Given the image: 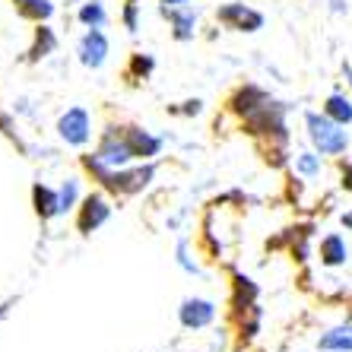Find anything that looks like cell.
<instances>
[{
	"instance_id": "obj_23",
	"label": "cell",
	"mask_w": 352,
	"mask_h": 352,
	"mask_svg": "<svg viewBox=\"0 0 352 352\" xmlns=\"http://www.w3.org/2000/svg\"><path fill=\"white\" fill-rule=\"evenodd\" d=\"M124 25H127L131 32H137V3H127V7H124Z\"/></svg>"
},
{
	"instance_id": "obj_18",
	"label": "cell",
	"mask_w": 352,
	"mask_h": 352,
	"mask_svg": "<svg viewBox=\"0 0 352 352\" xmlns=\"http://www.w3.org/2000/svg\"><path fill=\"white\" fill-rule=\"evenodd\" d=\"M324 115H330L336 124H352V102L343 96H330L327 98V105H324Z\"/></svg>"
},
{
	"instance_id": "obj_16",
	"label": "cell",
	"mask_w": 352,
	"mask_h": 352,
	"mask_svg": "<svg viewBox=\"0 0 352 352\" xmlns=\"http://www.w3.org/2000/svg\"><path fill=\"white\" fill-rule=\"evenodd\" d=\"M254 298H257V286L248 276L235 273V295H232V305H235L238 311H248V308H254Z\"/></svg>"
},
{
	"instance_id": "obj_22",
	"label": "cell",
	"mask_w": 352,
	"mask_h": 352,
	"mask_svg": "<svg viewBox=\"0 0 352 352\" xmlns=\"http://www.w3.org/2000/svg\"><path fill=\"white\" fill-rule=\"evenodd\" d=\"M153 58L149 54H133V64H131V74L133 76H146V74H153Z\"/></svg>"
},
{
	"instance_id": "obj_26",
	"label": "cell",
	"mask_w": 352,
	"mask_h": 352,
	"mask_svg": "<svg viewBox=\"0 0 352 352\" xmlns=\"http://www.w3.org/2000/svg\"><path fill=\"white\" fill-rule=\"evenodd\" d=\"M181 111H184V115H197V111H200V102H184V108H181Z\"/></svg>"
},
{
	"instance_id": "obj_13",
	"label": "cell",
	"mask_w": 352,
	"mask_h": 352,
	"mask_svg": "<svg viewBox=\"0 0 352 352\" xmlns=\"http://www.w3.org/2000/svg\"><path fill=\"white\" fill-rule=\"evenodd\" d=\"M13 7L23 19H32V23H45L54 13V3L51 0H13Z\"/></svg>"
},
{
	"instance_id": "obj_5",
	"label": "cell",
	"mask_w": 352,
	"mask_h": 352,
	"mask_svg": "<svg viewBox=\"0 0 352 352\" xmlns=\"http://www.w3.org/2000/svg\"><path fill=\"white\" fill-rule=\"evenodd\" d=\"M58 133H60V140L70 143V146H82V143L89 140V133H92V124H89L86 108H70L67 115H60Z\"/></svg>"
},
{
	"instance_id": "obj_24",
	"label": "cell",
	"mask_w": 352,
	"mask_h": 352,
	"mask_svg": "<svg viewBox=\"0 0 352 352\" xmlns=\"http://www.w3.org/2000/svg\"><path fill=\"white\" fill-rule=\"evenodd\" d=\"M178 263H181V267H184L188 273H197V267L188 261V241H181V245H178Z\"/></svg>"
},
{
	"instance_id": "obj_10",
	"label": "cell",
	"mask_w": 352,
	"mask_h": 352,
	"mask_svg": "<svg viewBox=\"0 0 352 352\" xmlns=\"http://www.w3.org/2000/svg\"><path fill=\"white\" fill-rule=\"evenodd\" d=\"M32 204H35V213L38 219H54L60 213V197L58 190L45 188V184H35L32 188Z\"/></svg>"
},
{
	"instance_id": "obj_7",
	"label": "cell",
	"mask_w": 352,
	"mask_h": 352,
	"mask_svg": "<svg viewBox=\"0 0 352 352\" xmlns=\"http://www.w3.org/2000/svg\"><path fill=\"white\" fill-rule=\"evenodd\" d=\"M178 318L188 330H200L206 324H213L216 318V305L210 298H184L178 308Z\"/></svg>"
},
{
	"instance_id": "obj_14",
	"label": "cell",
	"mask_w": 352,
	"mask_h": 352,
	"mask_svg": "<svg viewBox=\"0 0 352 352\" xmlns=\"http://www.w3.org/2000/svg\"><path fill=\"white\" fill-rule=\"evenodd\" d=\"M320 349L327 352H352V327H333L318 340Z\"/></svg>"
},
{
	"instance_id": "obj_6",
	"label": "cell",
	"mask_w": 352,
	"mask_h": 352,
	"mask_svg": "<svg viewBox=\"0 0 352 352\" xmlns=\"http://www.w3.org/2000/svg\"><path fill=\"white\" fill-rule=\"evenodd\" d=\"M76 54H80V64L89 67V70H98L108 58V38L102 35V29H89V32L80 38L76 45Z\"/></svg>"
},
{
	"instance_id": "obj_15",
	"label": "cell",
	"mask_w": 352,
	"mask_h": 352,
	"mask_svg": "<svg viewBox=\"0 0 352 352\" xmlns=\"http://www.w3.org/2000/svg\"><path fill=\"white\" fill-rule=\"evenodd\" d=\"M58 48V35L51 32L48 25H38L35 29V41H32V48H29V60H41V58H48L51 51Z\"/></svg>"
},
{
	"instance_id": "obj_12",
	"label": "cell",
	"mask_w": 352,
	"mask_h": 352,
	"mask_svg": "<svg viewBox=\"0 0 352 352\" xmlns=\"http://www.w3.org/2000/svg\"><path fill=\"white\" fill-rule=\"evenodd\" d=\"M270 98H267V92H261V89H254V86H245V89H238L235 92V98H232V108H235L238 115H254L261 105H267Z\"/></svg>"
},
{
	"instance_id": "obj_17",
	"label": "cell",
	"mask_w": 352,
	"mask_h": 352,
	"mask_svg": "<svg viewBox=\"0 0 352 352\" xmlns=\"http://www.w3.org/2000/svg\"><path fill=\"white\" fill-rule=\"evenodd\" d=\"M320 261L327 267H336V263L346 261V241L340 235H327L320 241Z\"/></svg>"
},
{
	"instance_id": "obj_29",
	"label": "cell",
	"mask_w": 352,
	"mask_h": 352,
	"mask_svg": "<svg viewBox=\"0 0 352 352\" xmlns=\"http://www.w3.org/2000/svg\"><path fill=\"white\" fill-rule=\"evenodd\" d=\"M10 305H13V298H10V302H7V305H0V318H3V314H7V311H10Z\"/></svg>"
},
{
	"instance_id": "obj_9",
	"label": "cell",
	"mask_w": 352,
	"mask_h": 352,
	"mask_svg": "<svg viewBox=\"0 0 352 352\" xmlns=\"http://www.w3.org/2000/svg\"><path fill=\"white\" fill-rule=\"evenodd\" d=\"M124 140H127L133 159H153L159 149H162V140L146 133V131H140V127H127V131H124Z\"/></svg>"
},
{
	"instance_id": "obj_28",
	"label": "cell",
	"mask_w": 352,
	"mask_h": 352,
	"mask_svg": "<svg viewBox=\"0 0 352 352\" xmlns=\"http://www.w3.org/2000/svg\"><path fill=\"white\" fill-rule=\"evenodd\" d=\"M343 226H346V229H352V210H349V213L343 216Z\"/></svg>"
},
{
	"instance_id": "obj_8",
	"label": "cell",
	"mask_w": 352,
	"mask_h": 352,
	"mask_svg": "<svg viewBox=\"0 0 352 352\" xmlns=\"http://www.w3.org/2000/svg\"><path fill=\"white\" fill-rule=\"evenodd\" d=\"M96 156L102 159V165H108V168H124V165L133 159V153H131V146H127L124 133L118 137V131H108Z\"/></svg>"
},
{
	"instance_id": "obj_20",
	"label": "cell",
	"mask_w": 352,
	"mask_h": 352,
	"mask_svg": "<svg viewBox=\"0 0 352 352\" xmlns=\"http://www.w3.org/2000/svg\"><path fill=\"white\" fill-rule=\"evenodd\" d=\"M58 197H60V213H67V210H70V206L76 204V181H74V178H67L64 184H60Z\"/></svg>"
},
{
	"instance_id": "obj_30",
	"label": "cell",
	"mask_w": 352,
	"mask_h": 352,
	"mask_svg": "<svg viewBox=\"0 0 352 352\" xmlns=\"http://www.w3.org/2000/svg\"><path fill=\"white\" fill-rule=\"evenodd\" d=\"M127 3H137V0H127Z\"/></svg>"
},
{
	"instance_id": "obj_27",
	"label": "cell",
	"mask_w": 352,
	"mask_h": 352,
	"mask_svg": "<svg viewBox=\"0 0 352 352\" xmlns=\"http://www.w3.org/2000/svg\"><path fill=\"white\" fill-rule=\"evenodd\" d=\"M165 7H181V3H188V0H162Z\"/></svg>"
},
{
	"instance_id": "obj_25",
	"label": "cell",
	"mask_w": 352,
	"mask_h": 352,
	"mask_svg": "<svg viewBox=\"0 0 352 352\" xmlns=\"http://www.w3.org/2000/svg\"><path fill=\"white\" fill-rule=\"evenodd\" d=\"M343 188H346V190H352V162H346V165H343Z\"/></svg>"
},
{
	"instance_id": "obj_1",
	"label": "cell",
	"mask_w": 352,
	"mask_h": 352,
	"mask_svg": "<svg viewBox=\"0 0 352 352\" xmlns=\"http://www.w3.org/2000/svg\"><path fill=\"white\" fill-rule=\"evenodd\" d=\"M82 165L102 181V188L111 190V194H121V197L140 194V190L153 181V175H156L153 165H140V168H108V165H102L98 156H82Z\"/></svg>"
},
{
	"instance_id": "obj_4",
	"label": "cell",
	"mask_w": 352,
	"mask_h": 352,
	"mask_svg": "<svg viewBox=\"0 0 352 352\" xmlns=\"http://www.w3.org/2000/svg\"><path fill=\"white\" fill-rule=\"evenodd\" d=\"M111 216V206H108V200L102 194H89L86 200L80 204V216H76V229L82 232V235H92V232L102 226V222Z\"/></svg>"
},
{
	"instance_id": "obj_2",
	"label": "cell",
	"mask_w": 352,
	"mask_h": 352,
	"mask_svg": "<svg viewBox=\"0 0 352 352\" xmlns=\"http://www.w3.org/2000/svg\"><path fill=\"white\" fill-rule=\"evenodd\" d=\"M305 121H308V137H311V143L318 146L320 156H336V153H343L349 146V137H346L343 124H336L330 115L308 111Z\"/></svg>"
},
{
	"instance_id": "obj_3",
	"label": "cell",
	"mask_w": 352,
	"mask_h": 352,
	"mask_svg": "<svg viewBox=\"0 0 352 352\" xmlns=\"http://www.w3.org/2000/svg\"><path fill=\"white\" fill-rule=\"evenodd\" d=\"M216 19L222 25L235 29V32H257V29H263V16L257 10L245 7V3H226V7L216 10Z\"/></svg>"
},
{
	"instance_id": "obj_19",
	"label": "cell",
	"mask_w": 352,
	"mask_h": 352,
	"mask_svg": "<svg viewBox=\"0 0 352 352\" xmlns=\"http://www.w3.org/2000/svg\"><path fill=\"white\" fill-rule=\"evenodd\" d=\"M105 7L98 3V0H92V3H82L80 10V23H86L89 29H98V25H105Z\"/></svg>"
},
{
	"instance_id": "obj_21",
	"label": "cell",
	"mask_w": 352,
	"mask_h": 352,
	"mask_svg": "<svg viewBox=\"0 0 352 352\" xmlns=\"http://www.w3.org/2000/svg\"><path fill=\"white\" fill-rule=\"evenodd\" d=\"M295 168L311 178V175L320 172V162H318V156H314V153H302V156H298V162H295Z\"/></svg>"
},
{
	"instance_id": "obj_11",
	"label": "cell",
	"mask_w": 352,
	"mask_h": 352,
	"mask_svg": "<svg viewBox=\"0 0 352 352\" xmlns=\"http://www.w3.org/2000/svg\"><path fill=\"white\" fill-rule=\"evenodd\" d=\"M162 16L172 19V35L178 41H188L194 38V25H197V16L190 10H178V7H162Z\"/></svg>"
}]
</instances>
